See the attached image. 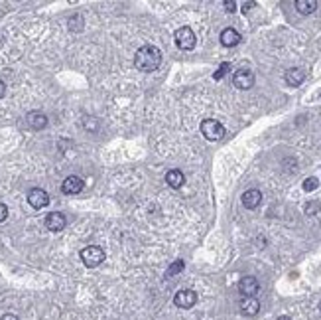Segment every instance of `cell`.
Wrapping results in <instances>:
<instances>
[{
  "instance_id": "obj_1",
  "label": "cell",
  "mask_w": 321,
  "mask_h": 320,
  "mask_svg": "<svg viewBox=\"0 0 321 320\" xmlns=\"http://www.w3.org/2000/svg\"><path fill=\"white\" fill-rule=\"evenodd\" d=\"M160 63H162V52L156 46H150V44L142 46L136 52V56H134V65H136V69H140V71H144V73L156 71V69L160 67Z\"/></svg>"
},
{
  "instance_id": "obj_2",
  "label": "cell",
  "mask_w": 321,
  "mask_h": 320,
  "mask_svg": "<svg viewBox=\"0 0 321 320\" xmlns=\"http://www.w3.org/2000/svg\"><path fill=\"white\" fill-rule=\"evenodd\" d=\"M81 261L87 265V267H99L102 261H104V251L99 245H89L81 251Z\"/></svg>"
},
{
  "instance_id": "obj_3",
  "label": "cell",
  "mask_w": 321,
  "mask_h": 320,
  "mask_svg": "<svg viewBox=\"0 0 321 320\" xmlns=\"http://www.w3.org/2000/svg\"><path fill=\"white\" fill-rule=\"evenodd\" d=\"M201 133L209 140H219V138L225 137V127L219 121H215V119H205L201 122Z\"/></svg>"
},
{
  "instance_id": "obj_4",
  "label": "cell",
  "mask_w": 321,
  "mask_h": 320,
  "mask_svg": "<svg viewBox=\"0 0 321 320\" xmlns=\"http://www.w3.org/2000/svg\"><path fill=\"white\" fill-rule=\"evenodd\" d=\"M195 34L191 30L190 26H183V28H179V30H175V44L179 50H193L195 47Z\"/></svg>"
},
{
  "instance_id": "obj_5",
  "label": "cell",
  "mask_w": 321,
  "mask_h": 320,
  "mask_svg": "<svg viewBox=\"0 0 321 320\" xmlns=\"http://www.w3.org/2000/svg\"><path fill=\"white\" fill-rule=\"evenodd\" d=\"M233 83L236 89L247 91V89H250V87L254 85V73H252L250 69H238V71H234Z\"/></svg>"
},
{
  "instance_id": "obj_6",
  "label": "cell",
  "mask_w": 321,
  "mask_h": 320,
  "mask_svg": "<svg viewBox=\"0 0 321 320\" xmlns=\"http://www.w3.org/2000/svg\"><path fill=\"white\" fill-rule=\"evenodd\" d=\"M195 303H197V292L191 289L179 290L174 297V305L179 308H191V306H195Z\"/></svg>"
},
{
  "instance_id": "obj_7",
  "label": "cell",
  "mask_w": 321,
  "mask_h": 320,
  "mask_svg": "<svg viewBox=\"0 0 321 320\" xmlns=\"http://www.w3.org/2000/svg\"><path fill=\"white\" fill-rule=\"evenodd\" d=\"M28 204L32 208H36V210H42V208H45L49 204V196L42 188H34V190L28 192Z\"/></svg>"
},
{
  "instance_id": "obj_8",
  "label": "cell",
  "mask_w": 321,
  "mask_h": 320,
  "mask_svg": "<svg viewBox=\"0 0 321 320\" xmlns=\"http://www.w3.org/2000/svg\"><path fill=\"white\" fill-rule=\"evenodd\" d=\"M67 226V219H65V215L59 212H51L45 215V228L49 229V231H61V229Z\"/></svg>"
},
{
  "instance_id": "obj_9",
  "label": "cell",
  "mask_w": 321,
  "mask_h": 320,
  "mask_svg": "<svg viewBox=\"0 0 321 320\" xmlns=\"http://www.w3.org/2000/svg\"><path fill=\"white\" fill-rule=\"evenodd\" d=\"M83 180L79 178V176H67L63 184H61V192L63 194H67V196H73V194H79L81 190H83Z\"/></svg>"
},
{
  "instance_id": "obj_10",
  "label": "cell",
  "mask_w": 321,
  "mask_h": 320,
  "mask_svg": "<svg viewBox=\"0 0 321 320\" xmlns=\"http://www.w3.org/2000/svg\"><path fill=\"white\" fill-rule=\"evenodd\" d=\"M258 289H260V285L254 277H243L240 283H238V290H240L243 297H254L258 292Z\"/></svg>"
},
{
  "instance_id": "obj_11",
  "label": "cell",
  "mask_w": 321,
  "mask_h": 320,
  "mask_svg": "<svg viewBox=\"0 0 321 320\" xmlns=\"http://www.w3.org/2000/svg\"><path fill=\"white\" fill-rule=\"evenodd\" d=\"M260 202H262V194H260V190H256V188L247 190V192L243 194V206H245L247 210H254V208H258V206H260Z\"/></svg>"
},
{
  "instance_id": "obj_12",
  "label": "cell",
  "mask_w": 321,
  "mask_h": 320,
  "mask_svg": "<svg viewBox=\"0 0 321 320\" xmlns=\"http://www.w3.org/2000/svg\"><path fill=\"white\" fill-rule=\"evenodd\" d=\"M26 122H28L30 129H34V131H42L47 127V117H45L44 113H40V111H32L26 115Z\"/></svg>"
},
{
  "instance_id": "obj_13",
  "label": "cell",
  "mask_w": 321,
  "mask_h": 320,
  "mask_svg": "<svg viewBox=\"0 0 321 320\" xmlns=\"http://www.w3.org/2000/svg\"><path fill=\"white\" fill-rule=\"evenodd\" d=\"M238 306H240V312L247 314V316H254V314H258V310H260V303H258V299H254V297H243Z\"/></svg>"
},
{
  "instance_id": "obj_14",
  "label": "cell",
  "mask_w": 321,
  "mask_h": 320,
  "mask_svg": "<svg viewBox=\"0 0 321 320\" xmlns=\"http://www.w3.org/2000/svg\"><path fill=\"white\" fill-rule=\"evenodd\" d=\"M240 42V34L234 30V28H227V30L221 32V44L227 47H233Z\"/></svg>"
},
{
  "instance_id": "obj_15",
  "label": "cell",
  "mask_w": 321,
  "mask_h": 320,
  "mask_svg": "<svg viewBox=\"0 0 321 320\" xmlns=\"http://www.w3.org/2000/svg\"><path fill=\"white\" fill-rule=\"evenodd\" d=\"M286 83L288 85H292V87H298V85H302L304 83V79H306V73L300 69V67H292V69H288L286 71Z\"/></svg>"
},
{
  "instance_id": "obj_16",
  "label": "cell",
  "mask_w": 321,
  "mask_h": 320,
  "mask_svg": "<svg viewBox=\"0 0 321 320\" xmlns=\"http://www.w3.org/2000/svg\"><path fill=\"white\" fill-rule=\"evenodd\" d=\"M166 182H168L170 188H175V190H177V188H181V186L185 184V176H183L181 170H175L174 168V170H170V172L166 174Z\"/></svg>"
},
{
  "instance_id": "obj_17",
  "label": "cell",
  "mask_w": 321,
  "mask_h": 320,
  "mask_svg": "<svg viewBox=\"0 0 321 320\" xmlns=\"http://www.w3.org/2000/svg\"><path fill=\"white\" fill-rule=\"evenodd\" d=\"M296 10L300 14H311L317 10V2L315 0H296Z\"/></svg>"
},
{
  "instance_id": "obj_18",
  "label": "cell",
  "mask_w": 321,
  "mask_h": 320,
  "mask_svg": "<svg viewBox=\"0 0 321 320\" xmlns=\"http://www.w3.org/2000/svg\"><path fill=\"white\" fill-rule=\"evenodd\" d=\"M183 267H185V263H183L181 259L174 261V263L170 265V269H168V273H166V277H174V275L181 273V271H183Z\"/></svg>"
},
{
  "instance_id": "obj_19",
  "label": "cell",
  "mask_w": 321,
  "mask_h": 320,
  "mask_svg": "<svg viewBox=\"0 0 321 320\" xmlns=\"http://www.w3.org/2000/svg\"><path fill=\"white\" fill-rule=\"evenodd\" d=\"M317 186H319V180L311 176V178H306V182H304V190H306V192H313Z\"/></svg>"
},
{
  "instance_id": "obj_20",
  "label": "cell",
  "mask_w": 321,
  "mask_h": 320,
  "mask_svg": "<svg viewBox=\"0 0 321 320\" xmlns=\"http://www.w3.org/2000/svg\"><path fill=\"white\" fill-rule=\"evenodd\" d=\"M227 69H229V63H223L219 69L215 71V79H221V77L225 76V71H227Z\"/></svg>"
},
{
  "instance_id": "obj_21",
  "label": "cell",
  "mask_w": 321,
  "mask_h": 320,
  "mask_svg": "<svg viewBox=\"0 0 321 320\" xmlns=\"http://www.w3.org/2000/svg\"><path fill=\"white\" fill-rule=\"evenodd\" d=\"M6 217H8V208H6L4 204H0V224H2Z\"/></svg>"
},
{
  "instance_id": "obj_22",
  "label": "cell",
  "mask_w": 321,
  "mask_h": 320,
  "mask_svg": "<svg viewBox=\"0 0 321 320\" xmlns=\"http://www.w3.org/2000/svg\"><path fill=\"white\" fill-rule=\"evenodd\" d=\"M97 119H87V122H85V129H91V131H95L97 129Z\"/></svg>"
},
{
  "instance_id": "obj_23",
  "label": "cell",
  "mask_w": 321,
  "mask_h": 320,
  "mask_svg": "<svg viewBox=\"0 0 321 320\" xmlns=\"http://www.w3.org/2000/svg\"><path fill=\"white\" fill-rule=\"evenodd\" d=\"M223 6H225V8L229 10V12H234V8H236V4H234V2H225Z\"/></svg>"
},
{
  "instance_id": "obj_24",
  "label": "cell",
  "mask_w": 321,
  "mask_h": 320,
  "mask_svg": "<svg viewBox=\"0 0 321 320\" xmlns=\"http://www.w3.org/2000/svg\"><path fill=\"white\" fill-rule=\"evenodd\" d=\"M0 320H20V318H18L16 314H4V316H2Z\"/></svg>"
},
{
  "instance_id": "obj_25",
  "label": "cell",
  "mask_w": 321,
  "mask_h": 320,
  "mask_svg": "<svg viewBox=\"0 0 321 320\" xmlns=\"http://www.w3.org/2000/svg\"><path fill=\"white\" fill-rule=\"evenodd\" d=\"M4 91H6V85H4V81L0 79V97H4Z\"/></svg>"
},
{
  "instance_id": "obj_26",
  "label": "cell",
  "mask_w": 321,
  "mask_h": 320,
  "mask_svg": "<svg viewBox=\"0 0 321 320\" xmlns=\"http://www.w3.org/2000/svg\"><path fill=\"white\" fill-rule=\"evenodd\" d=\"M278 320H292V318H288V316H280Z\"/></svg>"
}]
</instances>
